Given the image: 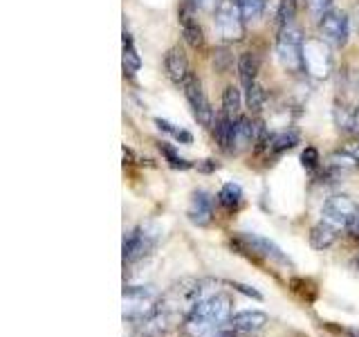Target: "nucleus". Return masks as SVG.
Instances as JSON below:
<instances>
[{"instance_id":"nucleus-10","label":"nucleus","mask_w":359,"mask_h":337,"mask_svg":"<svg viewBox=\"0 0 359 337\" xmlns=\"http://www.w3.org/2000/svg\"><path fill=\"white\" fill-rule=\"evenodd\" d=\"M180 29H182V37L184 41L191 45V48H202L205 45V37H202V27L196 18V11H194V3H184L180 7Z\"/></svg>"},{"instance_id":"nucleus-24","label":"nucleus","mask_w":359,"mask_h":337,"mask_svg":"<svg viewBox=\"0 0 359 337\" xmlns=\"http://www.w3.org/2000/svg\"><path fill=\"white\" fill-rule=\"evenodd\" d=\"M247 93H245V101H247V108L250 110H254V112H258L263 108V104H265V90L261 88V86H250V88H245Z\"/></svg>"},{"instance_id":"nucleus-2","label":"nucleus","mask_w":359,"mask_h":337,"mask_svg":"<svg viewBox=\"0 0 359 337\" xmlns=\"http://www.w3.org/2000/svg\"><path fill=\"white\" fill-rule=\"evenodd\" d=\"M157 306V292L149 286L123 288V322H142Z\"/></svg>"},{"instance_id":"nucleus-1","label":"nucleus","mask_w":359,"mask_h":337,"mask_svg":"<svg viewBox=\"0 0 359 337\" xmlns=\"http://www.w3.org/2000/svg\"><path fill=\"white\" fill-rule=\"evenodd\" d=\"M229 319H231V299L224 292H213V295L200 299L187 312L184 335L213 337L224 329V324H229Z\"/></svg>"},{"instance_id":"nucleus-13","label":"nucleus","mask_w":359,"mask_h":337,"mask_svg":"<svg viewBox=\"0 0 359 337\" xmlns=\"http://www.w3.org/2000/svg\"><path fill=\"white\" fill-rule=\"evenodd\" d=\"M213 135H216V142L220 144L222 151H231L236 144V121L231 119L229 112H220L213 119Z\"/></svg>"},{"instance_id":"nucleus-11","label":"nucleus","mask_w":359,"mask_h":337,"mask_svg":"<svg viewBox=\"0 0 359 337\" xmlns=\"http://www.w3.org/2000/svg\"><path fill=\"white\" fill-rule=\"evenodd\" d=\"M189 220L198 225V227H205V225L211 223V216H213V200L207 191H196L194 196H191V202H189Z\"/></svg>"},{"instance_id":"nucleus-20","label":"nucleus","mask_w":359,"mask_h":337,"mask_svg":"<svg viewBox=\"0 0 359 337\" xmlns=\"http://www.w3.org/2000/svg\"><path fill=\"white\" fill-rule=\"evenodd\" d=\"M218 200H220V205L229 207V209L231 207H238L241 200H243V189H241V185H236V183L222 185L220 194H218Z\"/></svg>"},{"instance_id":"nucleus-29","label":"nucleus","mask_w":359,"mask_h":337,"mask_svg":"<svg viewBox=\"0 0 359 337\" xmlns=\"http://www.w3.org/2000/svg\"><path fill=\"white\" fill-rule=\"evenodd\" d=\"M216 67L218 70H227V65L231 63V56H229V52L227 50H218V54H216Z\"/></svg>"},{"instance_id":"nucleus-6","label":"nucleus","mask_w":359,"mask_h":337,"mask_svg":"<svg viewBox=\"0 0 359 337\" xmlns=\"http://www.w3.org/2000/svg\"><path fill=\"white\" fill-rule=\"evenodd\" d=\"M319 29H321V39L328 45L344 48L348 43V37H351V20H348L344 11L330 9L328 14L319 20Z\"/></svg>"},{"instance_id":"nucleus-14","label":"nucleus","mask_w":359,"mask_h":337,"mask_svg":"<svg viewBox=\"0 0 359 337\" xmlns=\"http://www.w3.org/2000/svg\"><path fill=\"white\" fill-rule=\"evenodd\" d=\"M267 324V315L261 310H243L231 315L229 326L236 333H256Z\"/></svg>"},{"instance_id":"nucleus-32","label":"nucleus","mask_w":359,"mask_h":337,"mask_svg":"<svg viewBox=\"0 0 359 337\" xmlns=\"http://www.w3.org/2000/svg\"><path fill=\"white\" fill-rule=\"evenodd\" d=\"M233 288H236V290H241V292H245V295L254 297V299H261V295H258L256 290H252L250 286H243V284H233Z\"/></svg>"},{"instance_id":"nucleus-31","label":"nucleus","mask_w":359,"mask_h":337,"mask_svg":"<svg viewBox=\"0 0 359 337\" xmlns=\"http://www.w3.org/2000/svg\"><path fill=\"white\" fill-rule=\"evenodd\" d=\"M348 232H351L355 239H359V209L355 211V216L351 218V223H348Z\"/></svg>"},{"instance_id":"nucleus-12","label":"nucleus","mask_w":359,"mask_h":337,"mask_svg":"<svg viewBox=\"0 0 359 337\" xmlns=\"http://www.w3.org/2000/svg\"><path fill=\"white\" fill-rule=\"evenodd\" d=\"M243 241L250 245V250L252 252H256V254H261V256H265V258H269V261H274V263H283V265H287L290 261H287V256L283 254V250L276 245V243H272V241H267V239H263V236H256V234H243Z\"/></svg>"},{"instance_id":"nucleus-27","label":"nucleus","mask_w":359,"mask_h":337,"mask_svg":"<svg viewBox=\"0 0 359 337\" xmlns=\"http://www.w3.org/2000/svg\"><path fill=\"white\" fill-rule=\"evenodd\" d=\"M301 162L306 168H317L319 166V151L312 149V146H308V149L301 153Z\"/></svg>"},{"instance_id":"nucleus-23","label":"nucleus","mask_w":359,"mask_h":337,"mask_svg":"<svg viewBox=\"0 0 359 337\" xmlns=\"http://www.w3.org/2000/svg\"><path fill=\"white\" fill-rule=\"evenodd\" d=\"M241 104H243L241 90H238V88H233V86H229V88L222 93V110H224V112H229V115H236V112L241 110Z\"/></svg>"},{"instance_id":"nucleus-26","label":"nucleus","mask_w":359,"mask_h":337,"mask_svg":"<svg viewBox=\"0 0 359 337\" xmlns=\"http://www.w3.org/2000/svg\"><path fill=\"white\" fill-rule=\"evenodd\" d=\"M332 0H308V9L314 18H323L330 11Z\"/></svg>"},{"instance_id":"nucleus-9","label":"nucleus","mask_w":359,"mask_h":337,"mask_svg":"<svg viewBox=\"0 0 359 337\" xmlns=\"http://www.w3.org/2000/svg\"><path fill=\"white\" fill-rule=\"evenodd\" d=\"M157 234L151 227H137L133 230L126 239H123V261H137L144 254L151 252V247L155 245Z\"/></svg>"},{"instance_id":"nucleus-17","label":"nucleus","mask_w":359,"mask_h":337,"mask_svg":"<svg viewBox=\"0 0 359 337\" xmlns=\"http://www.w3.org/2000/svg\"><path fill=\"white\" fill-rule=\"evenodd\" d=\"M256 72H258V56L252 54V52L241 54V59H238V74H241V81H243L245 88L254 86Z\"/></svg>"},{"instance_id":"nucleus-3","label":"nucleus","mask_w":359,"mask_h":337,"mask_svg":"<svg viewBox=\"0 0 359 337\" xmlns=\"http://www.w3.org/2000/svg\"><path fill=\"white\" fill-rule=\"evenodd\" d=\"M303 70L314 79H325L332 72L330 45L323 39H308L303 43Z\"/></svg>"},{"instance_id":"nucleus-18","label":"nucleus","mask_w":359,"mask_h":337,"mask_svg":"<svg viewBox=\"0 0 359 337\" xmlns=\"http://www.w3.org/2000/svg\"><path fill=\"white\" fill-rule=\"evenodd\" d=\"M123 67H126L128 72H137L142 67L140 54H137V50H135L130 34H126V32H123Z\"/></svg>"},{"instance_id":"nucleus-34","label":"nucleus","mask_w":359,"mask_h":337,"mask_svg":"<svg viewBox=\"0 0 359 337\" xmlns=\"http://www.w3.org/2000/svg\"><path fill=\"white\" fill-rule=\"evenodd\" d=\"M355 128L359 131V110L355 112Z\"/></svg>"},{"instance_id":"nucleus-21","label":"nucleus","mask_w":359,"mask_h":337,"mask_svg":"<svg viewBox=\"0 0 359 337\" xmlns=\"http://www.w3.org/2000/svg\"><path fill=\"white\" fill-rule=\"evenodd\" d=\"M238 3V9L245 20H258L263 16L267 0H236Z\"/></svg>"},{"instance_id":"nucleus-33","label":"nucleus","mask_w":359,"mask_h":337,"mask_svg":"<svg viewBox=\"0 0 359 337\" xmlns=\"http://www.w3.org/2000/svg\"><path fill=\"white\" fill-rule=\"evenodd\" d=\"M351 153L357 157V160H359V142H357V146H353V149H351Z\"/></svg>"},{"instance_id":"nucleus-28","label":"nucleus","mask_w":359,"mask_h":337,"mask_svg":"<svg viewBox=\"0 0 359 337\" xmlns=\"http://www.w3.org/2000/svg\"><path fill=\"white\" fill-rule=\"evenodd\" d=\"M162 151H164V155L168 157V162H171V166H175V168H189L191 164L184 160V157H180L173 149H168V146H162Z\"/></svg>"},{"instance_id":"nucleus-5","label":"nucleus","mask_w":359,"mask_h":337,"mask_svg":"<svg viewBox=\"0 0 359 337\" xmlns=\"http://www.w3.org/2000/svg\"><path fill=\"white\" fill-rule=\"evenodd\" d=\"M303 41L301 32L297 27H285L278 32V41H276V54L280 65L290 72H297L303 67Z\"/></svg>"},{"instance_id":"nucleus-30","label":"nucleus","mask_w":359,"mask_h":337,"mask_svg":"<svg viewBox=\"0 0 359 337\" xmlns=\"http://www.w3.org/2000/svg\"><path fill=\"white\" fill-rule=\"evenodd\" d=\"M191 3H194V7H198V9L209 11V9H216L220 5V0H191Z\"/></svg>"},{"instance_id":"nucleus-7","label":"nucleus","mask_w":359,"mask_h":337,"mask_svg":"<svg viewBox=\"0 0 359 337\" xmlns=\"http://www.w3.org/2000/svg\"><path fill=\"white\" fill-rule=\"evenodd\" d=\"M182 88H184V97H187V101L191 104V108H194V115H196V119L202 124V126H213V110H211V106H209V101H207V97H205V93H202V86H200V81H198V77L196 74H187V79H184V84H182Z\"/></svg>"},{"instance_id":"nucleus-8","label":"nucleus","mask_w":359,"mask_h":337,"mask_svg":"<svg viewBox=\"0 0 359 337\" xmlns=\"http://www.w3.org/2000/svg\"><path fill=\"white\" fill-rule=\"evenodd\" d=\"M357 209L359 207L348 196H332V198L325 200L321 220H325L337 230H344V227H348V223H351V218L355 216Z\"/></svg>"},{"instance_id":"nucleus-4","label":"nucleus","mask_w":359,"mask_h":337,"mask_svg":"<svg viewBox=\"0 0 359 337\" xmlns=\"http://www.w3.org/2000/svg\"><path fill=\"white\" fill-rule=\"evenodd\" d=\"M216 29L218 34L229 43H238L245 37V18L238 9L236 0H220L216 7Z\"/></svg>"},{"instance_id":"nucleus-22","label":"nucleus","mask_w":359,"mask_h":337,"mask_svg":"<svg viewBox=\"0 0 359 337\" xmlns=\"http://www.w3.org/2000/svg\"><path fill=\"white\" fill-rule=\"evenodd\" d=\"M297 11V0H280L278 11H276V20H278V32L292 25V18H294Z\"/></svg>"},{"instance_id":"nucleus-15","label":"nucleus","mask_w":359,"mask_h":337,"mask_svg":"<svg viewBox=\"0 0 359 337\" xmlns=\"http://www.w3.org/2000/svg\"><path fill=\"white\" fill-rule=\"evenodd\" d=\"M164 67H166V74L171 81L175 84H184V79L189 74V63H187V56L180 48L168 50L166 59H164Z\"/></svg>"},{"instance_id":"nucleus-16","label":"nucleus","mask_w":359,"mask_h":337,"mask_svg":"<svg viewBox=\"0 0 359 337\" xmlns=\"http://www.w3.org/2000/svg\"><path fill=\"white\" fill-rule=\"evenodd\" d=\"M337 236H339V230L332 227V225H328L325 220H321L319 225H314L312 232H310V243L312 247H317V250H325V247H330Z\"/></svg>"},{"instance_id":"nucleus-19","label":"nucleus","mask_w":359,"mask_h":337,"mask_svg":"<svg viewBox=\"0 0 359 337\" xmlns=\"http://www.w3.org/2000/svg\"><path fill=\"white\" fill-rule=\"evenodd\" d=\"M267 142V149L272 151V153H280V151H285V149H292L297 142H299V135L294 131H285V133H278V135H272Z\"/></svg>"},{"instance_id":"nucleus-35","label":"nucleus","mask_w":359,"mask_h":337,"mask_svg":"<svg viewBox=\"0 0 359 337\" xmlns=\"http://www.w3.org/2000/svg\"><path fill=\"white\" fill-rule=\"evenodd\" d=\"M213 337H236V335H231V333H218V335H213Z\"/></svg>"},{"instance_id":"nucleus-25","label":"nucleus","mask_w":359,"mask_h":337,"mask_svg":"<svg viewBox=\"0 0 359 337\" xmlns=\"http://www.w3.org/2000/svg\"><path fill=\"white\" fill-rule=\"evenodd\" d=\"M155 124H157V128H160V131H164V133H168V135H173V138H175L177 142H184V144H191V142H194V138H191V133H189V131L173 126L171 121H166V119H155Z\"/></svg>"}]
</instances>
